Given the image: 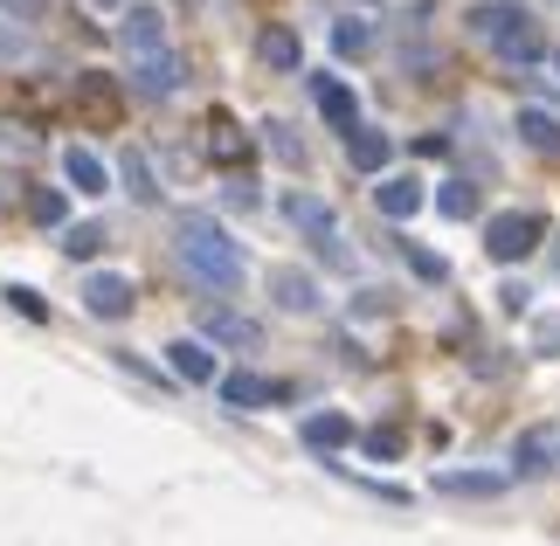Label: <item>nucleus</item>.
I'll return each instance as SVG.
<instances>
[{"mask_svg": "<svg viewBox=\"0 0 560 546\" xmlns=\"http://www.w3.org/2000/svg\"><path fill=\"white\" fill-rule=\"evenodd\" d=\"M174 249H180V264L201 277V283H214V291H235V283H243V249H235L229 229L208 222V214H187Z\"/></svg>", "mask_w": 560, "mask_h": 546, "instance_id": "nucleus-1", "label": "nucleus"}, {"mask_svg": "<svg viewBox=\"0 0 560 546\" xmlns=\"http://www.w3.org/2000/svg\"><path fill=\"white\" fill-rule=\"evenodd\" d=\"M533 249H540V222H533V214H491V229H485L491 264H526Z\"/></svg>", "mask_w": 560, "mask_h": 546, "instance_id": "nucleus-2", "label": "nucleus"}, {"mask_svg": "<svg viewBox=\"0 0 560 546\" xmlns=\"http://www.w3.org/2000/svg\"><path fill=\"white\" fill-rule=\"evenodd\" d=\"M83 312L91 318H132V277H118V270L83 277Z\"/></svg>", "mask_w": 560, "mask_h": 546, "instance_id": "nucleus-3", "label": "nucleus"}, {"mask_svg": "<svg viewBox=\"0 0 560 546\" xmlns=\"http://www.w3.org/2000/svg\"><path fill=\"white\" fill-rule=\"evenodd\" d=\"M118 42H125V56H160L166 49V14L160 8H132V14H125L118 21Z\"/></svg>", "mask_w": 560, "mask_h": 546, "instance_id": "nucleus-4", "label": "nucleus"}, {"mask_svg": "<svg viewBox=\"0 0 560 546\" xmlns=\"http://www.w3.org/2000/svg\"><path fill=\"white\" fill-rule=\"evenodd\" d=\"M284 222H291V229H305L312 243H332V235H339L332 208L318 201V194H305V187H298V194H284Z\"/></svg>", "mask_w": 560, "mask_h": 546, "instance_id": "nucleus-5", "label": "nucleus"}, {"mask_svg": "<svg viewBox=\"0 0 560 546\" xmlns=\"http://www.w3.org/2000/svg\"><path fill=\"white\" fill-rule=\"evenodd\" d=\"M312 104H318V118H326V125H339V132H353V125H360V97L339 77H312Z\"/></svg>", "mask_w": 560, "mask_h": 546, "instance_id": "nucleus-6", "label": "nucleus"}, {"mask_svg": "<svg viewBox=\"0 0 560 546\" xmlns=\"http://www.w3.org/2000/svg\"><path fill=\"white\" fill-rule=\"evenodd\" d=\"M132 83H139L145 97H174V91H180V62H174V49L139 56V62H132Z\"/></svg>", "mask_w": 560, "mask_h": 546, "instance_id": "nucleus-7", "label": "nucleus"}, {"mask_svg": "<svg viewBox=\"0 0 560 546\" xmlns=\"http://www.w3.org/2000/svg\"><path fill=\"white\" fill-rule=\"evenodd\" d=\"M422 201H429V194H422V181H401V173L374 187V208L387 214V222H408V214H422Z\"/></svg>", "mask_w": 560, "mask_h": 546, "instance_id": "nucleus-8", "label": "nucleus"}, {"mask_svg": "<svg viewBox=\"0 0 560 546\" xmlns=\"http://www.w3.org/2000/svg\"><path fill=\"white\" fill-rule=\"evenodd\" d=\"M166 367H174L187 387H208L214 381V353H208L201 339H174V346H166Z\"/></svg>", "mask_w": 560, "mask_h": 546, "instance_id": "nucleus-9", "label": "nucleus"}, {"mask_svg": "<svg viewBox=\"0 0 560 546\" xmlns=\"http://www.w3.org/2000/svg\"><path fill=\"white\" fill-rule=\"evenodd\" d=\"M347 160H353L360 173H381L387 160H395V139L374 132V125H353V132H347Z\"/></svg>", "mask_w": 560, "mask_h": 546, "instance_id": "nucleus-10", "label": "nucleus"}, {"mask_svg": "<svg viewBox=\"0 0 560 546\" xmlns=\"http://www.w3.org/2000/svg\"><path fill=\"white\" fill-rule=\"evenodd\" d=\"M62 181H70L77 194H104V187H112V173H104V160H97L91 146H70V152H62Z\"/></svg>", "mask_w": 560, "mask_h": 546, "instance_id": "nucleus-11", "label": "nucleus"}, {"mask_svg": "<svg viewBox=\"0 0 560 546\" xmlns=\"http://www.w3.org/2000/svg\"><path fill=\"white\" fill-rule=\"evenodd\" d=\"M298 435H305L312 450H347L353 443V422L339 408H318V415H305V429H298Z\"/></svg>", "mask_w": 560, "mask_h": 546, "instance_id": "nucleus-12", "label": "nucleus"}, {"mask_svg": "<svg viewBox=\"0 0 560 546\" xmlns=\"http://www.w3.org/2000/svg\"><path fill=\"white\" fill-rule=\"evenodd\" d=\"M491 49H499L505 62H540V56H547V35H540V28H533V21L520 14V21H512V28H505L499 42H491Z\"/></svg>", "mask_w": 560, "mask_h": 546, "instance_id": "nucleus-13", "label": "nucleus"}, {"mask_svg": "<svg viewBox=\"0 0 560 546\" xmlns=\"http://www.w3.org/2000/svg\"><path fill=\"white\" fill-rule=\"evenodd\" d=\"M270 291H277L284 312H318V283L305 270H270Z\"/></svg>", "mask_w": 560, "mask_h": 546, "instance_id": "nucleus-14", "label": "nucleus"}, {"mask_svg": "<svg viewBox=\"0 0 560 546\" xmlns=\"http://www.w3.org/2000/svg\"><path fill=\"white\" fill-rule=\"evenodd\" d=\"M436 491H450V498H499L505 477H491V471H443Z\"/></svg>", "mask_w": 560, "mask_h": 546, "instance_id": "nucleus-15", "label": "nucleus"}, {"mask_svg": "<svg viewBox=\"0 0 560 546\" xmlns=\"http://www.w3.org/2000/svg\"><path fill=\"white\" fill-rule=\"evenodd\" d=\"M256 56H264L270 70H298V56H305V49H298L291 28H264V35H256Z\"/></svg>", "mask_w": 560, "mask_h": 546, "instance_id": "nucleus-16", "label": "nucleus"}, {"mask_svg": "<svg viewBox=\"0 0 560 546\" xmlns=\"http://www.w3.org/2000/svg\"><path fill=\"white\" fill-rule=\"evenodd\" d=\"M436 214H450V222H470V214H478V187H470V181H443V187H436Z\"/></svg>", "mask_w": 560, "mask_h": 546, "instance_id": "nucleus-17", "label": "nucleus"}, {"mask_svg": "<svg viewBox=\"0 0 560 546\" xmlns=\"http://www.w3.org/2000/svg\"><path fill=\"white\" fill-rule=\"evenodd\" d=\"M520 139L533 152H560V118L553 112H520Z\"/></svg>", "mask_w": 560, "mask_h": 546, "instance_id": "nucleus-18", "label": "nucleus"}, {"mask_svg": "<svg viewBox=\"0 0 560 546\" xmlns=\"http://www.w3.org/2000/svg\"><path fill=\"white\" fill-rule=\"evenodd\" d=\"M208 339L214 346H256V325L243 312H208Z\"/></svg>", "mask_w": 560, "mask_h": 546, "instance_id": "nucleus-19", "label": "nucleus"}, {"mask_svg": "<svg viewBox=\"0 0 560 546\" xmlns=\"http://www.w3.org/2000/svg\"><path fill=\"white\" fill-rule=\"evenodd\" d=\"M222 402H229V408H264V402H270V381H256V374H222Z\"/></svg>", "mask_w": 560, "mask_h": 546, "instance_id": "nucleus-20", "label": "nucleus"}, {"mask_svg": "<svg viewBox=\"0 0 560 546\" xmlns=\"http://www.w3.org/2000/svg\"><path fill=\"white\" fill-rule=\"evenodd\" d=\"M547 464H553V443H547L540 429H526V435H520V477H540Z\"/></svg>", "mask_w": 560, "mask_h": 546, "instance_id": "nucleus-21", "label": "nucleus"}, {"mask_svg": "<svg viewBox=\"0 0 560 546\" xmlns=\"http://www.w3.org/2000/svg\"><path fill=\"white\" fill-rule=\"evenodd\" d=\"M118 173H125V187H132L139 194V201H153V166H145V152H125V160H118Z\"/></svg>", "mask_w": 560, "mask_h": 546, "instance_id": "nucleus-22", "label": "nucleus"}, {"mask_svg": "<svg viewBox=\"0 0 560 546\" xmlns=\"http://www.w3.org/2000/svg\"><path fill=\"white\" fill-rule=\"evenodd\" d=\"M401 249H408V270H416L422 283H443V277H450V264H443V256H429L422 243H401Z\"/></svg>", "mask_w": 560, "mask_h": 546, "instance_id": "nucleus-23", "label": "nucleus"}, {"mask_svg": "<svg viewBox=\"0 0 560 546\" xmlns=\"http://www.w3.org/2000/svg\"><path fill=\"white\" fill-rule=\"evenodd\" d=\"M62 249H70V256H97V249H104V229H97V222H83V229L62 235Z\"/></svg>", "mask_w": 560, "mask_h": 546, "instance_id": "nucleus-24", "label": "nucleus"}, {"mask_svg": "<svg viewBox=\"0 0 560 546\" xmlns=\"http://www.w3.org/2000/svg\"><path fill=\"white\" fill-rule=\"evenodd\" d=\"M332 49L339 56H360V49H368V21H339V28H332Z\"/></svg>", "mask_w": 560, "mask_h": 546, "instance_id": "nucleus-25", "label": "nucleus"}, {"mask_svg": "<svg viewBox=\"0 0 560 546\" xmlns=\"http://www.w3.org/2000/svg\"><path fill=\"white\" fill-rule=\"evenodd\" d=\"M368 456L395 464V456H401V429H368Z\"/></svg>", "mask_w": 560, "mask_h": 546, "instance_id": "nucleus-26", "label": "nucleus"}, {"mask_svg": "<svg viewBox=\"0 0 560 546\" xmlns=\"http://www.w3.org/2000/svg\"><path fill=\"white\" fill-rule=\"evenodd\" d=\"M270 146H277V160H305L298 139H291V125H270Z\"/></svg>", "mask_w": 560, "mask_h": 546, "instance_id": "nucleus-27", "label": "nucleus"}, {"mask_svg": "<svg viewBox=\"0 0 560 546\" xmlns=\"http://www.w3.org/2000/svg\"><path fill=\"white\" fill-rule=\"evenodd\" d=\"M8 298H14V312H28V318H49V304H42L35 291H21V283H14V291H8Z\"/></svg>", "mask_w": 560, "mask_h": 546, "instance_id": "nucleus-28", "label": "nucleus"}, {"mask_svg": "<svg viewBox=\"0 0 560 546\" xmlns=\"http://www.w3.org/2000/svg\"><path fill=\"white\" fill-rule=\"evenodd\" d=\"M35 222H62V194H35Z\"/></svg>", "mask_w": 560, "mask_h": 546, "instance_id": "nucleus-29", "label": "nucleus"}, {"mask_svg": "<svg viewBox=\"0 0 560 546\" xmlns=\"http://www.w3.org/2000/svg\"><path fill=\"white\" fill-rule=\"evenodd\" d=\"M499 304H505V312H526V304H533V291H526V283H505V291H499Z\"/></svg>", "mask_w": 560, "mask_h": 546, "instance_id": "nucleus-30", "label": "nucleus"}, {"mask_svg": "<svg viewBox=\"0 0 560 546\" xmlns=\"http://www.w3.org/2000/svg\"><path fill=\"white\" fill-rule=\"evenodd\" d=\"M533 339H540V353H547V346L560 353V318H540V333H533Z\"/></svg>", "mask_w": 560, "mask_h": 546, "instance_id": "nucleus-31", "label": "nucleus"}, {"mask_svg": "<svg viewBox=\"0 0 560 546\" xmlns=\"http://www.w3.org/2000/svg\"><path fill=\"white\" fill-rule=\"evenodd\" d=\"M553 270H560V243H553Z\"/></svg>", "mask_w": 560, "mask_h": 546, "instance_id": "nucleus-32", "label": "nucleus"}, {"mask_svg": "<svg viewBox=\"0 0 560 546\" xmlns=\"http://www.w3.org/2000/svg\"><path fill=\"white\" fill-rule=\"evenodd\" d=\"M553 70H560V49H553Z\"/></svg>", "mask_w": 560, "mask_h": 546, "instance_id": "nucleus-33", "label": "nucleus"}, {"mask_svg": "<svg viewBox=\"0 0 560 546\" xmlns=\"http://www.w3.org/2000/svg\"><path fill=\"white\" fill-rule=\"evenodd\" d=\"M104 8H112V0H104Z\"/></svg>", "mask_w": 560, "mask_h": 546, "instance_id": "nucleus-34", "label": "nucleus"}]
</instances>
